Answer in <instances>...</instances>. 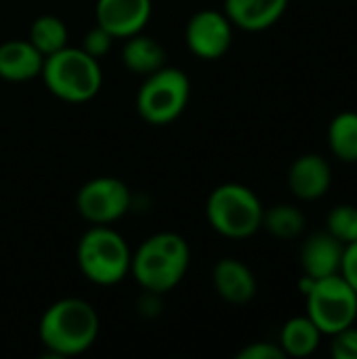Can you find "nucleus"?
<instances>
[{"instance_id": "22", "label": "nucleus", "mask_w": 357, "mask_h": 359, "mask_svg": "<svg viewBox=\"0 0 357 359\" xmlns=\"http://www.w3.org/2000/svg\"><path fill=\"white\" fill-rule=\"evenodd\" d=\"M114 40H116V38H114L109 32H105L101 25H97V23H95V27H90V29L84 34L80 48H82V50H86L90 57L101 59V57H105V55L112 50Z\"/></svg>"}, {"instance_id": "10", "label": "nucleus", "mask_w": 357, "mask_h": 359, "mask_svg": "<svg viewBox=\"0 0 357 359\" xmlns=\"http://www.w3.org/2000/svg\"><path fill=\"white\" fill-rule=\"evenodd\" d=\"M151 8V0H97L95 19L116 40H124L143 32Z\"/></svg>"}, {"instance_id": "11", "label": "nucleus", "mask_w": 357, "mask_h": 359, "mask_svg": "<svg viewBox=\"0 0 357 359\" xmlns=\"http://www.w3.org/2000/svg\"><path fill=\"white\" fill-rule=\"evenodd\" d=\"M330 185H332V168L324 156L303 154L290 164L288 187L295 198L303 202L320 200L328 194Z\"/></svg>"}, {"instance_id": "18", "label": "nucleus", "mask_w": 357, "mask_h": 359, "mask_svg": "<svg viewBox=\"0 0 357 359\" xmlns=\"http://www.w3.org/2000/svg\"><path fill=\"white\" fill-rule=\"evenodd\" d=\"M328 147L341 162H357V111H341L328 124Z\"/></svg>"}, {"instance_id": "4", "label": "nucleus", "mask_w": 357, "mask_h": 359, "mask_svg": "<svg viewBox=\"0 0 357 359\" xmlns=\"http://www.w3.org/2000/svg\"><path fill=\"white\" fill-rule=\"evenodd\" d=\"M76 261L88 282L114 286L130 273L133 252L116 229L109 225H93L78 242Z\"/></svg>"}, {"instance_id": "3", "label": "nucleus", "mask_w": 357, "mask_h": 359, "mask_svg": "<svg viewBox=\"0 0 357 359\" xmlns=\"http://www.w3.org/2000/svg\"><path fill=\"white\" fill-rule=\"evenodd\" d=\"M50 95L67 103H84L97 97L103 84L99 59L80 46H65L44 57L40 72Z\"/></svg>"}, {"instance_id": "17", "label": "nucleus", "mask_w": 357, "mask_h": 359, "mask_svg": "<svg viewBox=\"0 0 357 359\" xmlns=\"http://www.w3.org/2000/svg\"><path fill=\"white\" fill-rule=\"evenodd\" d=\"M322 332L320 328L307 318H290L282 330H280V349L284 351L286 358H309L311 353L318 351L322 343Z\"/></svg>"}, {"instance_id": "20", "label": "nucleus", "mask_w": 357, "mask_h": 359, "mask_svg": "<svg viewBox=\"0 0 357 359\" xmlns=\"http://www.w3.org/2000/svg\"><path fill=\"white\" fill-rule=\"evenodd\" d=\"M67 25L63 19L55 15H40L32 21L27 40L42 53V57H48L61 48L67 46Z\"/></svg>"}, {"instance_id": "21", "label": "nucleus", "mask_w": 357, "mask_h": 359, "mask_svg": "<svg viewBox=\"0 0 357 359\" xmlns=\"http://www.w3.org/2000/svg\"><path fill=\"white\" fill-rule=\"evenodd\" d=\"M326 231L341 244H351L357 240V206L337 204L326 215Z\"/></svg>"}, {"instance_id": "7", "label": "nucleus", "mask_w": 357, "mask_h": 359, "mask_svg": "<svg viewBox=\"0 0 357 359\" xmlns=\"http://www.w3.org/2000/svg\"><path fill=\"white\" fill-rule=\"evenodd\" d=\"M307 318L320 328L324 337H332L357 322V292L347 280L337 273L316 280L305 294Z\"/></svg>"}, {"instance_id": "24", "label": "nucleus", "mask_w": 357, "mask_h": 359, "mask_svg": "<svg viewBox=\"0 0 357 359\" xmlns=\"http://www.w3.org/2000/svg\"><path fill=\"white\" fill-rule=\"evenodd\" d=\"M284 351L280 349V345L276 343H265V341H259V343H250L246 345L242 351H238L236 359H284Z\"/></svg>"}, {"instance_id": "2", "label": "nucleus", "mask_w": 357, "mask_h": 359, "mask_svg": "<svg viewBox=\"0 0 357 359\" xmlns=\"http://www.w3.org/2000/svg\"><path fill=\"white\" fill-rule=\"evenodd\" d=\"M189 244L173 231L147 238L130 261V273L151 294H164L179 286L189 269Z\"/></svg>"}, {"instance_id": "5", "label": "nucleus", "mask_w": 357, "mask_h": 359, "mask_svg": "<svg viewBox=\"0 0 357 359\" xmlns=\"http://www.w3.org/2000/svg\"><path fill=\"white\" fill-rule=\"evenodd\" d=\"M263 204L259 196L242 183H223L206 200L210 227L229 240H246L261 229Z\"/></svg>"}, {"instance_id": "1", "label": "nucleus", "mask_w": 357, "mask_h": 359, "mask_svg": "<svg viewBox=\"0 0 357 359\" xmlns=\"http://www.w3.org/2000/svg\"><path fill=\"white\" fill-rule=\"evenodd\" d=\"M42 345L57 358H74L88 351L99 337V316L82 299H61L40 318Z\"/></svg>"}, {"instance_id": "6", "label": "nucleus", "mask_w": 357, "mask_h": 359, "mask_svg": "<svg viewBox=\"0 0 357 359\" xmlns=\"http://www.w3.org/2000/svg\"><path fill=\"white\" fill-rule=\"evenodd\" d=\"M189 93L191 82L187 74L179 67L164 65L158 72L145 76L137 93V111L147 124H170L185 111Z\"/></svg>"}, {"instance_id": "12", "label": "nucleus", "mask_w": 357, "mask_h": 359, "mask_svg": "<svg viewBox=\"0 0 357 359\" xmlns=\"http://www.w3.org/2000/svg\"><path fill=\"white\" fill-rule=\"evenodd\" d=\"M215 292L231 305H246L257 297V278L252 269L238 259H221L213 269Z\"/></svg>"}, {"instance_id": "14", "label": "nucleus", "mask_w": 357, "mask_h": 359, "mask_svg": "<svg viewBox=\"0 0 357 359\" xmlns=\"http://www.w3.org/2000/svg\"><path fill=\"white\" fill-rule=\"evenodd\" d=\"M223 13L234 27L263 32L276 25L288 8V0H225Z\"/></svg>"}, {"instance_id": "25", "label": "nucleus", "mask_w": 357, "mask_h": 359, "mask_svg": "<svg viewBox=\"0 0 357 359\" xmlns=\"http://www.w3.org/2000/svg\"><path fill=\"white\" fill-rule=\"evenodd\" d=\"M341 276L347 280V284L357 292V240L345 246L343 263H341Z\"/></svg>"}, {"instance_id": "19", "label": "nucleus", "mask_w": 357, "mask_h": 359, "mask_svg": "<svg viewBox=\"0 0 357 359\" xmlns=\"http://www.w3.org/2000/svg\"><path fill=\"white\" fill-rule=\"evenodd\" d=\"M305 215L295 204H276L269 210H263L261 227L278 240L288 242L299 238L305 231Z\"/></svg>"}, {"instance_id": "15", "label": "nucleus", "mask_w": 357, "mask_h": 359, "mask_svg": "<svg viewBox=\"0 0 357 359\" xmlns=\"http://www.w3.org/2000/svg\"><path fill=\"white\" fill-rule=\"evenodd\" d=\"M44 57L29 40H6L0 44V78L27 82L40 76Z\"/></svg>"}, {"instance_id": "23", "label": "nucleus", "mask_w": 357, "mask_h": 359, "mask_svg": "<svg viewBox=\"0 0 357 359\" xmlns=\"http://www.w3.org/2000/svg\"><path fill=\"white\" fill-rule=\"evenodd\" d=\"M330 355L335 359H357L356 326H349L330 337Z\"/></svg>"}, {"instance_id": "9", "label": "nucleus", "mask_w": 357, "mask_h": 359, "mask_svg": "<svg viewBox=\"0 0 357 359\" xmlns=\"http://www.w3.org/2000/svg\"><path fill=\"white\" fill-rule=\"evenodd\" d=\"M234 40V23L229 17L215 8L198 11L185 27V44L187 48L204 61L221 59Z\"/></svg>"}, {"instance_id": "16", "label": "nucleus", "mask_w": 357, "mask_h": 359, "mask_svg": "<svg viewBox=\"0 0 357 359\" xmlns=\"http://www.w3.org/2000/svg\"><path fill=\"white\" fill-rule=\"evenodd\" d=\"M164 61H166V53L156 38L145 36L141 32L124 38L122 63L128 72L139 76H149L160 67H164Z\"/></svg>"}, {"instance_id": "13", "label": "nucleus", "mask_w": 357, "mask_h": 359, "mask_svg": "<svg viewBox=\"0 0 357 359\" xmlns=\"http://www.w3.org/2000/svg\"><path fill=\"white\" fill-rule=\"evenodd\" d=\"M343 252H345V244H341L337 238H332L326 229L309 236L301 248L303 273L314 280H322V278L341 273Z\"/></svg>"}, {"instance_id": "8", "label": "nucleus", "mask_w": 357, "mask_h": 359, "mask_svg": "<svg viewBox=\"0 0 357 359\" xmlns=\"http://www.w3.org/2000/svg\"><path fill=\"white\" fill-rule=\"evenodd\" d=\"M76 208L88 223L109 225L128 212L130 191L126 183L116 177H95L78 189Z\"/></svg>"}]
</instances>
